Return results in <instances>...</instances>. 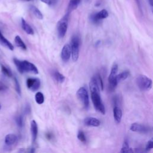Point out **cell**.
Here are the masks:
<instances>
[{
    "label": "cell",
    "instance_id": "18",
    "mask_svg": "<svg viewBox=\"0 0 153 153\" xmlns=\"http://www.w3.org/2000/svg\"><path fill=\"white\" fill-rule=\"evenodd\" d=\"M30 10L31 11V12L33 13V14L38 19H43V15L42 14V13L41 12V11L36 8L35 6L34 5H30Z\"/></svg>",
    "mask_w": 153,
    "mask_h": 153
},
{
    "label": "cell",
    "instance_id": "12",
    "mask_svg": "<svg viewBox=\"0 0 153 153\" xmlns=\"http://www.w3.org/2000/svg\"><path fill=\"white\" fill-rule=\"evenodd\" d=\"M84 124L87 126L91 127H98L100 124V121L94 117H87L84 120Z\"/></svg>",
    "mask_w": 153,
    "mask_h": 153
},
{
    "label": "cell",
    "instance_id": "28",
    "mask_svg": "<svg viewBox=\"0 0 153 153\" xmlns=\"http://www.w3.org/2000/svg\"><path fill=\"white\" fill-rule=\"evenodd\" d=\"M97 81V83L99 84V85H100V88H101V90H103V81H102V79L101 78V76L99 74H96V75L94 76Z\"/></svg>",
    "mask_w": 153,
    "mask_h": 153
},
{
    "label": "cell",
    "instance_id": "19",
    "mask_svg": "<svg viewBox=\"0 0 153 153\" xmlns=\"http://www.w3.org/2000/svg\"><path fill=\"white\" fill-rule=\"evenodd\" d=\"M81 2V0H70L68 5V13L75 10Z\"/></svg>",
    "mask_w": 153,
    "mask_h": 153
},
{
    "label": "cell",
    "instance_id": "14",
    "mask_svg": "<svg viewBox=\"0 0 153 153\" xmlns=\"http://www.w3.org/2000/svg\"><path fill=\"white\" fill-rule=\"evenodd\" d=\"M21 24H22V27L25 30V32L29 34V35H33L34 33L33 30L32 28V27L26 22V20L22 18L21 19Z\"/></svg>",
    "mask_w": 153,
    "mask_h": 153
},
{
    "label": "cell",
    "instance_id": "8",
    "mask_svg": "<svg viewBox=\"0 0 153 153\" xmlns=\"http://www.w3.org/2000/svg\"><path fill=\"white\" fill-rule=\"evenodd\" d=\"M41 85V81L37 78H29L26 80L27 87L32 91L38 90Z\"/></svg>",
    "mask_w": 153,
    "mask_h": 153
},
{
    "label": "cell",
    "instance_id": "15",
    "mask_svg": "<svg viewBox=\"0 0 153 153\" xmlns=\"http://www.w3.org/2000/svg\"><path fill=\"white\" fill-rule=\"evenodd\" d=\"M17 137L14 134H8L5 136V143L7 146H11L13 145L17 140Z\"/></svg>",
    "mask_w": 153,
    "mask_h": 153
},
{
    "label": "cell",
    "instance_id": "38",
    "mask_svg": "<svg viewBox=\"0 0 153 153\" xmlns=\"http://www.w3.org/2000/svg\"><path fill=\"white\" fill-rule=\"evenodd\" d=\"M1 109V104H0V109Z\"/></svg>",
    "mask_w": 153,
    "mask_h": 153
},
{
    "label": "cell",
    "instance_id": "6",
    "mask_svg": "<svg viewBox=\"0 0 153 153\" xmlns=\"http://www.w3.org/2000/svg\"><path fill=\"white\" fill-rule=\"evenodd\" d=\"M76 96L84 108L87 109L89 106V96L86 88L84 87H80L76 92Z\"/></svg>",
    "mask_w": 153,
    "mask_h": 153
},
{
    "label": "cell",
    "instance_id": "25",
    "mask_svg": "<svg viewBox=\"0 0 153 153\" xmlns=\"http://www.w3.org/2000/svg\"><path fill=\"white\" fill-rule=\"evenodd\" d=\"M14 84H15V89L16 92L19 94V96L21 95V88L20 86V84L19 82L18 79L16 77H14Z\"/></svg>",
    "mask_w": 153,
    "mask_h": 153
},
{
    "label": "cell",
    "instance_id": "13",
    "mask_svg": "<svg viewBox=\"0 0 153 153\" xmlns=\"http://www.w3.org/2000/svg\"><path fill=\"white\" fill-rule=\"evenodd\" d=\"M30 131L32 143H34L38 135V126L35 120H32L30 122Z\"/></svg>",
    "mask_w": 153,
    "mask_h": 153
},
{
    "label": "cell",
    "instance_id": "1",
    "mask_svg": "<svg viewBox=\"0 0 153 153\" xmlns=\"http://www.w3.org/2000/svg\"><path fill=\"white\" fill-rule=\"evenodd\" d=\"M14 63L20 73L31 72L35 74H38V70L36 66L27 60H20L16 58L13 59Z\"/></svg>",
    "mask_w": 153,
    "mask_h": 153
},
{
    "label": "cell",
    "instance_id": "29",
    "mask_svg": "<svg viewBox=\"0 0 153 153\" xmlns=\"http://www.w3.org/2000/svg\"><path fill=\"white\" fill-rule=\"evenodd\" d=\"M152 148H153V141L152 140H150L147 142L145 149L146 151H149Z\"/></svg>",
    "mask_w": 153,
    "mask_h": 153
},
{
    "label": "cell",
    "instance_id": "5",
    "mask_svg": "<svg viewBox=\"0 0 153 153\" xmlns=\"http://www.w3.org/2000/svg\"><path fill=\"white\" fill-rule=\"evenodd\" d=\"M69 14V13L66 14L57 23V35L59 38H63L66 35L68 29V21Z\"/></svg>",
    "mask_w": 153,
    "mask_h": 153
},
{
    "label": "cell",
    "instance_id": "16",
    "mask_svg": "<svg viewBox=\"0 0 153 153\" xmlns=\"http://www.w3.org/2000/svg\"><path fill=\"white\" fill-rule=\"evenodd\" d=\"M0 44L4 45V47L8 48L10 50L13 51L14 50V46L13 45V44L4 36V35H2L1 31H0Z\"/></svg>",
    "mask_w": 153,
    "mask_h": 153
},
{
    "label": "cell",
    "instance_id": "23",
    "mask_svg": "<svg viewBox=\"0 0 153 153\" xmlns=\"http://www.w3.org/2000/svg\"><path fill=\"white\" fill-rule=\"evenodd\" d=\"M121 152L124 153V152H133V151L132 150L131 148H129L128 144V142L127 140H125L123 144V146L122 148L120 151Z\"/></svg>",
    "mask_w": 153,
    "mask_h": 153
},
{
    "label": "cell",
    "instance_id": "27",
    "mask_svg": "<svg viewBox=\"0 0 153 153\" xmlns=\"http://www.w3.org/2000/svg\"><path fill=\"white\" fill-rule=\"evenodd\" d=\"M15 121H16V123L17 125L18 126V127H19L20 128L23 127V117L22 115H18L17 117H16Z\"/></svg>",
    "mask_w": 153,
    "mask_h": 153
},
{
    "label": "cell",
    "instance_id": "32",
    "mask_svg": "<svg viewBox=\"0 0 153 153\" xmlns=\"http://www.w3.org/2000/svg\"><path fill=\"white\" fill-rule=\"evenodd\" d=\"M7 89V87L5 85L3 84H0V91H3V90H5Z\"/></svg>",
    "mask_w": 153,
    "mask_h": 153
},
{
    "label": "cell",
    "instance_id": "35",
    "mask_svg": "<svg viewBox=\"0 0 153 153\" xmlns=\"http://www.w3.org/2000/svg\"><path fill=\"white\" fill-rule=\"evenodd\" d=\"M100 42H101V41H100V40H99V41H97L96 43H95V46L97 47H98V45H99V44H100Z\"/></svg>",
    "mask_w": 153,
    "mask_h": 153
},
{
    "label": "cell",
    "instance_id": "17",
    "mask_svg": "<svg viewBox=\"0 0 153 153\" xmlns=\"http://www.w3.org/2000/svg\"><path fill=\"white\" fill-rule=\"evenodd\" d=\"M130 73L129 71H123V72L120 73V74H117L116 77H115V82L118 84L120 81L125 80L126 78H128Z\"/></svg>",
    "mask_w": 153,
    "mask_h": 153
},
{
    "label": "cell",
    "instance_id": "9",
    "mask_svg": "<svg viewBox=\"0 0 153 153\" xmlns=\"http://www.w3.org/2000/svg\"><path fill=\"white\" fill-rule=\"evenodd\" d=\"M71 56V46L69 44H65L62 48L61 51V59L64 62H67L69 60Z\"/></svg>",
    "mask_w": 153,
    "mask_h": 153
},
{
    "label": "cell",
    "instance_id": "7",
    "mask_svg": "<svg viewBox=\"0 0 153 153\" xmlns=\"http://www.w3.org/2000/svg\"><path fill=\"white\" fill-rule=\"evenodd\" d=\"M117 72H118V65L117 63H114L112 66L111 72L108 77L109 85L110 89L111 90H114L117 85V84L115 82V77L117 74Z\"/></svg>",
    "mask_w": 153,
    "mask_h": 153
},
{
    "label": "cell",
    "instance_id": "30",
    "mask_svg": "<svg viewBox=\"0 0 153 153\" xmlns=\"http://www.w3.org/2000/svg\"><path fill=\"white\" fill-rule=\"evenodd\" d=\"M137 4L138 8H139L140 11L142 12V0H135Z\"/></svg>",
    "mask_w": 153,
    "mask_h": 153
},
{
    "label": "cell",
    "instance_id": "11",
    "mask_svg": "<svg viewBox=\"0 0 153 153\" xmlns=\"http://www.w3.org/2000/svg\"><path fill=\"white\" fill-rule=\"evenodd\" d=\"M113 115H114V119L116 123L119 124L121 122V118H122V111L120 107H118L117 105H114L113 108Z\"/></svg>",
    "mask_w": 153,
    "mask_h": 153
},
{
    "label": "cell",
    "instance_id": "31",
    "mask_svg": "<svg viewBox=\"0 0 153 153\" xmlns=\"http://www.w3.org/2000/svg\"><path fill=\"white\" fill-rule=\"evenodd\" d=\"M30 112V107L29 106V105H27L25 107V112L26 114H29Z\"/></svg>",
    "mask_w": 153,
    "mask_h": 153
},
{
    "label": "cell",
    "instance_id": "22",
    "mask_svg": "<svg viewBox=\"0 0 153 153\" xmlns=\"http://www.w3.org/2000/svg\"><path fill=\"white\" fill-rule=\"evenodd\" d=\"M35 99L38 104H42L44 102V96L41 92H37L35 96Z\"/></svg>",
    "mask_w": 153,
    "mask_h": 153
},
{
    "label": "cell",
    "instance_id": "2",
    "mask_svg": "<svg viewBox=\"0 0 153 153\" xmlns=\"http://www.w3.org/2000/svg\"><path fill=\"white\" fill-rule=\"evenodd\" d=\"M136 82L141 91H149L152 86V79L145 75H139L136 79Z\"/></svg>",
    "mask_w": 153,
    "mask_h": 153
},
{
    "label": "cell",
    "instance_id": "37",
    "mask_svg": "<svg viewBox=\"0 0 153 153\" xmlns=\"http://www.w3.org/2000/svg\"><path fill=\"white\" fill-rule=\"evenodd\" d=\"M22 1H26V2H28V1H32V0H22Z\"/></svg>",
    "mask_w": 153,
    "mask_h": 153
},
{
    "label": "cell",
    "instance_id": "21",
    "mask_svg": "<svg viewBox=\"0 0 153 153\" xmlns=\"http://www.w3.org/2000/svg\"><path fill=\"white\" fill-rule=\"evenodd\" d=\"M14 42H15L16 46L21 48L22 49H23L24 50H26V45H25L24 42L22 41V39H21L20 36H19V35L16 36V37L14 38Z\"/></svg>",
    "mask_w": 153,
    "mask_h": 153
},
{
    "label": "cell",
    "instance_id": "24",
    "mask_svg": "<svg viewBox=\"0 0 153 153\" xmlns=\"http://www.w3.org/2000/svg\"><path fill=\"white\" fill-rule=\"evenodd\" d=\"M1 71L5 75H6L8 77H11L13 76L11 71L7 68H6L4 65H1Z\"/></svg>",
    "mask_w": 153,
    "mask_h": 153
},
{
    "label": "cell",
    "instance_id": "34",
    "mask_svg": "<svg viewBox=\"0 0 153 153\" xmlns=\"http://www.w3.org/2000/svg\"><path fill=\"white\" fill-rule=\"evenodd\" d=\"M52 136H53V135H52V134H51V133H47V134H46V137H47V138L48 139H51V138H52Z\"/></svg>",
    "mask_w": 153,
    "mask_h": 153
},
{
    "label": "cell",
    "instance_id": "36",
    "mask_svg": "<svg viewBox=\"0 0 153 153\" xmlns=\"http://www.w3.org/2000/svg\"><path fill=\"white\" fill-rule=\"evenodd\" d=\"M149 4H150L151 6L152 7V4H153V1L152 0H149Z\"/></svg>",
    "mask_w": 153,
    "mask_h": 153
},
{
    "label": "cell",
    "instance_id": "33",
    "mask_svg": "<svg viewBox=\"0 0 153 153\" xmlns=\"http://www.w3.org/2000/svg\"><path fill=\"white\" fill-rule=\"evenodd\" d=\"M41 2L46 4H51V0H40Z\"/></svg>",
    "mask_w": 153,
    "mask_h": 153
},
{
    "label": "cell",
    "instance_id": "10",
    "mask_svg": "<svg viewBox=\"0 0 153 153\" xmlns=\"http://www.w3.org/2000/svg\"><path fill=\"white\" fill-rule=\"evenodd\" d=\"M130 129L132 131L138 132L140 133H146L149 131V127L138 123H133L131 125Z\"/></svg>",
    "mask_w": 153,
    "mask_h": 153
},
{
    "label": "cell",
    "instance_id": "4",
    "mask_svg": "<svg viewBox=\"0 0 153 153\" xmlns=\"http://www.w3.org/2000/svg\"><path fill=\"white\" fill-rule=\"evenodd\" d=\"M91 98L92 103L93 104L94 109L104 115L105 114V108L102 103L100 96V91H92L91 92Z\"/></svg>",
    "mask_w": 153,
    "mask_h": 153
},
{
    "label": "cell",
    "instance_id": "26",
    "mask_svg": "<svg viewBox=\"0 0 153 153\" xmlns=\"http://www.w3.org/2000/svg\"><path fill=\"white\" fill-rule=\"evenodd\" d=\"M77 137L81 142H82L83 143H85L86 142V137L84 134V133L81 130H79L78 131V134H77Z\"/></svg>",
    "mask_w": 153,
    "mask_h": 153
},
{
    "label": "cell",
    "instance_id": "20",
    "mask_svg": "<svg viewBox=\"0 0 153 153\" xmlns=\"http://www.w3.org/2000/svg\"><path fill=\"white\" fill-rule=\"evenodd\" d=\"M53 76L56 81L59 83H62L65 79V76L57 71H53Z\"/></svg>",
    "mask_w": 153,
    "mask_h": 153
},
{
    "label": "cell",
    "instance_id": "3",
    "mask_svg": "<svg viewBox=\"0 0 153 153\" xmlns=\"http://www.w3.org/2000/svg\"><path fill=\"white\" fill-rule=\"evenodd\" d=\"M79 45H80V39L79 37L74 35L71 38V51L72 59L74 62H76L79 57Z\"/></svg>",
    "mask_w": 153,
    "mask_h": 153
}]
</instances>
